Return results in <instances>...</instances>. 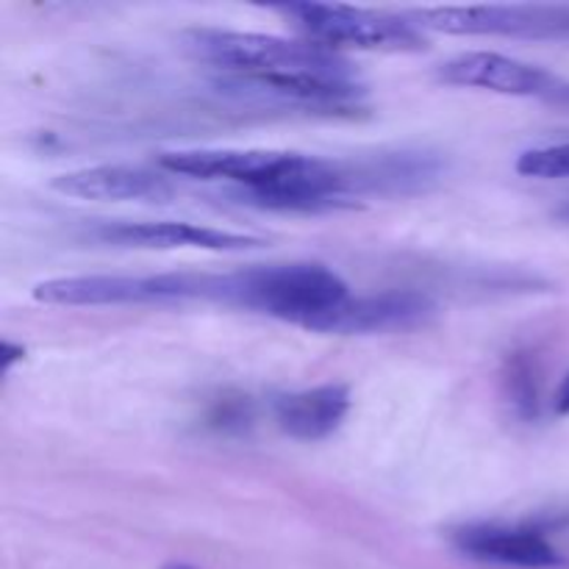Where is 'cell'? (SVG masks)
Segmentation results:
<instances>
[{
	"label": "cell",
	"mask_w": 569,
	"mask_h": 569,
	"mask_svg": "<svg viewBox=\"0 0 569 569\" xmlns=\"http://www.w3.org/2000/svg\"><path fill=\"white\" fill-rule=\"evenodd\" d=\"M278 14L295 22L309 42L342 50H381V53H420L428 48L426 31L409 14L359 9L339 3H287Z\"/></svg>",
	"instance_id": "277c9868"
},
{
	"label": "cell",
	"mask_w": 569,
	"mask_h": 569,
	"mask_svg": "<svg viewBox=\"0 0 569 569\" xmlns=\"http://www.w3.org/2000/svg\"><path fill=\"white\" fill-rule=\"evenodd\" d=\"M433 315V300L415 289H387L365 298H350L337 315L322 322L320 333H339V337H353V333H381V331H403L426 322Z\"/></svg>",
	"instance_id": "8fae6325"
},
{
	"label": "cell",
	"mask_w": 569,
	"mask_h": 569,
	"mask_svg": "<svg viewBox=\"0 0 569 569\" xmlns=\"http://www.w3.org/2000/svg\"><path fill=\"white\" fill-rule=\"evenodd\" d=\"M22 359H26V348H14L11 342H3V370L6 372L11 370V365H14V361H22Z\"/></svg>",
	"instance_id": "9a60e30c"
},
{
	"label": "cell",
	"mask_w": 569,
	"mask_h": 569,
	"mask_svg": "<svg viewBox=\"0 0 569 569\" xmlns=\"http://www.w3.org/2000/svg\"><path fill=\"white\" fill-rule=\"evenodd\" d=\"M183 42L222 81L267 98L339 109L365 94L350 61L309 39L194 28L183 33Z\"/></svg>",
	"instance_id": "6da1fadb"
},
{
	"label": "cell",
	"mask_w": 569,
	"mask_h": 569,
	"mask_svg": "<svg viewBox=\"0 0 569 569\" xmlns=\"http://www.w3.org/2000/svg\"><path fill=\"white\" fill-rule=\"evenodd\" d=\"M437 78L448 87L487 89V92L569 106V78L553 70H545L539 64L511 59V56L489 53V50L453 56L445 64H439Z\"/></svg>",
	"instance_id": "8992f818"
},
{
	"label": "cell",
	"mask_w": 569,
	"mask_h": 569,
	"mask_svg": "<svg viewBox=\"0 0 569 569\" xmlns=\"http://www.w3.org/2000/svg\"><path fill=\"white\" fill-rule=\"evenodd\" d=\"M350 411V389L345 383H322L315 389L281 395L272 400L276 426L300 442H317L337 431Z\"/></svg>",
	"instance_id": "7c38bea8"
},
{
	"label": "cell",
	"mask_w": 569,
	"mask_h": 569,
	"mask_svg": "<svg viewBox=\"0 0 569 569\" xmlns=\"http://www.w3.org/2000/svg\"><path fill=\"white\" fill-rule=\"evenodd\" d=\"M553 409H556V415L569 417V372L565 376V381L559 383V389H556Z\"/></svg>",
	"instance_id": "5bb4252c"
},
{
	"label": "cell",
	"mask_w": 569,
	"mask_h": 569,
	"mask_svg": "<svg viewBox=\"0 0 569 569\" xmlns=\"http://www.w3.org/2000/svg\"><path fill=\"white\" fill-rule=\"evenodd\" d=\"M350 298L353 295L342 276L317 261L228 272V306L292 322L306 331L320 333L322 322L337 315Z\"/></svg>",
	"instance_id": "7a4b0ae2"
},
{
	"label": "cell",
	"mask_w": 569,
	"mask_h": 569,
	"mask_svg": "<svg viewBox=\"0 0 569 569\" xmlns=\"http://www.w3.org/2000/svg\"><path fill=\"white\" fill-rule=\"evenodd\" d=\"M553 217H556V220L567 222V226H569V203H565V206H559V209H556V211H553Z\"/></svg>",
	"instance_id": "2e32d148"
},
{
	"label": "cell",
	"mask_w": 569,
	"mask_h": 569,
	"mask_svg": "<svg viewBox=\"0 0 569 569\" xmlns=\"http://www.w3.org/2000/svg\"><path fill=\"white\" fill-rule=\"evenodd\" d=\"M289 150H172L159 156V167L170 176L198 178V181H226L237 194H253L270 187L292 164Z\"/></svg>",
	"instance_id": "52a82bcc"
},
{
	"label": "cell",
	"mask_w": 569,
	"mask_h": 569,
	"mask_svg": "<svg viewBox=\"0 0 569 569\" xmlns=\"http://www.w3.org/2000/svg\"><path fill=\"white\" fill-rule=\"evenodd\" d=\"M517 172L526 178H569V142L545 144V148H531L517 159Z\"/></svg>",
	"instance_id": "4fadbf2b"
},
{
	"label": "cell",
	"mask_w": 569,
	"mask_h": 569,
	"mask_svg": "<svg viewBox=\"0 0 569 569\" xmlns=\"http://www.w3.org/2000/svg\"><path fill=\"white\" fill-rule=\"evenodd\" d=\"M50 189L76 200L94 203H126V200H167L176 183L159 170L139 164H98L64 172L50 181Z\"/></svg>",
	"instance_id": "30bf717a"
},
{
	"label": "cell",
	"mask_w": 569,
	"mask_h": 569,
	"mask_svg": "<svg viewBox=\"0 0 569 569\" xmlns=\"http://www.w3.org/2000/svg\"><path fill=\"white\" fill-rule=\"evenodd\" d=\"M161 569H194V567H189V565H181V561H170V565H164Z\"/></svg>",
	"instance_id": "e0dca14e"
},
{
	"label": "cell",
	"mask_w": 569,
	"mask_h": 569,
	"mask_svg": "<svg viewBox=\"0 0 569 569\" xmlns=\"http://www.w3.org/2000/svg\"><path fill=\"white\" fill-rule=\"evenodd\" d=\"M422 31L450 37H515L569 42V6H437L406 11Z\"/></svg>",
	"instance_id": "5b68a950"
},
{
	"label": "cell",
	"mask_w": 569,
	"mask_h": 569,
	"mask_svg": "<svg viewBox=\"0 0 569 569\" xmlns=\"http://www.w3.org/2000/svg\"><path fill=\"white\" fill-rule=\"evenodd\" d=\"M450 542L461 556L481 565L550 569L565 565V556L550 545L545 528L533 522H470L450 531Z\"/></svg>",
	"instance_id": "ba28073f"
},
{
	"label": "cell",
	"mask_w": 569,
	"mask_h": 569,
	"mask_svg": "<svg viewBox=\"0 0 569 569\" xmlns=\"http://www.w3.org/2000/svg\"><path fill=\"white\" fill-rule=\"evenodd\" d=\"M48 306H164L211 300L226 303L228 272H161V276H72L33 287Z\"/></svg>",
	"instance_id": "3957f363"
},
{
	"label": "cell",
	"mask_w": 569,
	"mask_h": 569,
	"mask_svg": "<svg viewBox=\"0 0 569 569\" xmlns=\"http://www.w3.org/2000/svg\"><path fill=\"white\" fill-rule=\"evenodd\" d=\"M92 237L103 244H117V248L209 250V253H244V250H259L267 244V239L250 237V233L176 220L109 222V226L94 228Z\"/></svg>",
	"instance_id": "9c48e42d"
}]
</instances>
